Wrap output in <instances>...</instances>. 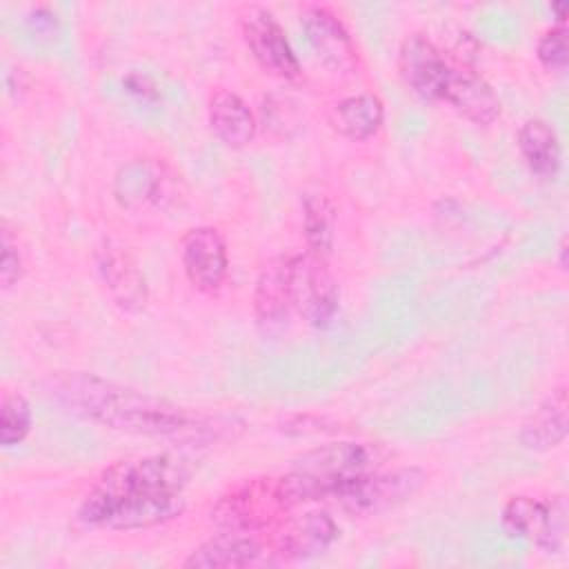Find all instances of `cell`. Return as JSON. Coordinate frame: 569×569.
<instances>
[{"instance_id": "cell-1", "label": "cell", "mask_w": 569, "mask_h": 569, "mask_svg": "<svg viewBox=\"0 0 569 569\" xmlns=\"http://www.w3.org/2000/svg\"><path fill=\"white\" fill-rule=\"evenodd\" d=\"M189 469L169 453L109 465L82 498L76 520L87 529L133 531L176 518L184 507Z\"/></svg>"}, {"instance_id": "cell-2", "label": "cell", "mask_w": 569, "mask_h": 569, "mask_svg": "<svg viewBox=\"0 0 569 569\" xmlns=\"http://www.w3.org/2000/svg\"><path fill=\"white\" fill-rule=\"evenodd\" d=\"M40 389L62 411L124 433L196 440L211 431L207 418L189 407L96 373L56 371Z\"/></svg>"}, {"instance_id": "cell-3", "label": "cell", "mask_w": 569, "mask_h": 569, "mask_svg": "<svg viewBox=\"0 0 569 569\" xmlns=\"http://www.w3.org/2000/svg\"><path fill=\"white\" fill-rule=\"evenodd\" d=\"M398 71L413 93L425 100L447 102L473 124L487 127L500 116V98L491 84L425 33H411L402 40Z\"/></svg>"}, {"instance_id": "cell-4", "label": "cell", "mask_w": 569, "mask_h": 569, "mask_svg": "<svg viewBox=\"0 0 569 569\" xmlns=\"http://www.w3.org/2000/svg\"><path fill=\"white\" fill-rule=\"evenodd\" d=\"M385 451L376 442L340 440L320 445L296 458L289 473L278 476L280 489L291 507L331 500L333 491L367 471L380 469Z\"/></svg>"}, {"instance_id": "cell-5", "label": "cell", "mask_w": 569, "mask_h": 569, "mask_svg": "<svg viewBox=\"0 0 569 569\" xmlns=\"http://www.w3.org/2000/svg\"><path fill=\"white\" fill-rule=\"evenodd\" d=\"M291 509L278 478H247L216 500L211 520L224 531L262 533L282 522Z\"/></svg>"}, {"instance_id": "cell-6", "label": "cell", "mask_w": 569, "mask_h": 569, "mask_svg": "<svg viewBox=\"0 0 569 569\" xmlns=\"http://www.w3.org/2000/svg\"><path fill=\"white\" fill-rule=\"evenodd\" d=\"M427 482L420 467H396L389 471H367L342 482L331 500L351 516H378L411 500Z\"/></svg>"}, {"instance_id": "cell-7", "label": "cell", "mask_w": 569, "mask_h": 569, "mask_svg": "<svg viewBox=\"0 0 569 569\" xmlns=\"http://www.w3.org/2000/svg\"><path fill=\"white\" fill-rule=\"evenodd\" d=\"M502 529L509 538L529 540L547 553H556L567 536V505L562 496L551 500L533 496H511L500 513Z\"/></svg>"}, {"instance_id": "cell-8", "label": "cell", "mask_w": 569, "mask_h": 569, "mask_svg": "<svg viewBox=\"0 0 569 569\" xmlns=\"http://www.w3.org/2000/svg\"><path fill=\"white\" fill-rule=\"evenodd\" d=\"M291 305L316 329L333 322L338 313V284L327 267V258L311 251L291 256Z\"/></svg>"}, {"instance_id": "cell-9", "label": "cell", "mask_w": 569, "mask_h": 569, "mask_svg": "<svg viewBox=\"0 0 569 569\" xmlns=\"http://www.w3.org/2000/svg\"><path fill=\"white\" fill-rule=\"evenodd\" d=\"M240 29L253 60L267 73L282 80H296L300 76L298 56L293 53L282 24L269 9L247 7L240 16Z\"/></svg>"}, {"instance_id": "cell-10", "label": "cell", "mask_w": 569, "mask_h": 569, "mask_svg": "<svg viewBox=\"0 0 569 569\" xmlns=\"http://www.w3.org/2000/svg\"><path fill=\"white\" fill-rule=\"evenodd\" d=\"M340 529L336 520L320 509L305 511L296 518H284L276 525L271 538V560H309L325 553L338 538Z\"/></svg>"}, {"instance_id": "cell-11", "label": "cell", "mask_w": 569, "mask_h": 569, "mask_svg": "<svg viewBox=\"0 0 569 569\" xmlns=\"http://www.w3.org/2000/svg\"><path fill=\"white\" fill-rule=\"evenodd\" d=\"M96 264L109 296L122 311L138 313L147 307V278L124 244L113 238H102L96 247Z\"/></svg>"}, {"instance_id": "cell-12", "label": "cell", "mask_w": 569, "mask_h": 569, "mask_svg": "<svg viewBox=\"0 0 569 569\" xmlns=\"http://www.w3.org/2000/svg\"><path fill=\"white\" fill-rule=\"evenodd\" d=\"M180 260L187 280L202 293H213L227 278V242L216 227L200 224L180 240Z\"/></svg>"}, {"instance_id": "cell-13", "label": "cell", "mask_w": 569, "mask_h": 569, "mask_svg": "<svg viewBox=\"0 0 569 569\" xmlns=\"http://www.w3.org/2000/svg\"><path fill=\"white\" fill-rule=\"evenodd\" d=\"M300 24L316 56L336 71H349L356 64L353 40L342 20L325 4H307Z\"/></svg>"}, {"instance_id": "cell-14", "label": "cell", "mask_w": 569, "mask_h": 569, "mask_svg": "<svg viewBox=\"0 0 569 569\" xmlns=\"http://www.w3.org/2000/svg\"><path fill=\"white\" fill-rule=\"evenodd\" d=\"M271 553L258 533L224 531L196 547L187 558V569H238L269 560Z\"/></svg>"}, {"instance_id": "cell-15", "label": "cell", "mask_w": 569, "mask_h": 569, "mask_svg": "<svg viewBox=\"0 0 569 569\" xmlns=\"http://www.w3.org/2000/svg\"><path fill=\"white\" fill-rule=\"evenodd\" d=\"M291 307V256H273L262 264L256 278V325L264 333H271L284 325Z\"/></svg>"}, {"instance_id": "cell-16", "label": "cell", "mask_w": 569, "mask_h": 569, "mask_svg": "<svg viewBox=\"0 0 569 569\" xmlns=\"http://www.w3.org/2000/svg\"><path fill=\"white\" fill-rule=\"evenodd\" d=\"M207 120L218 140L231 149L247 147L258 129L249 104L231 89H216L207 102Z\"/></svg>"}, {"instance_id": "cell-17", "label": "cell", "mask_w": 569, "mask_h": 569, "mask_svg": "<svg viewBox=\"0 0 569 569\" xmlns=\"http://www.w3.org/2000/svg\"><path fill=\"white\" fill-rule=\"evenodd\" d=\"M567 387L558 385L522 422L518 438L529 451H551L567 438Z\"/></svg>"}, {"instance_id": "cell-18", "label": "cell", "mask_w": 569, "mask_h": 569, "mask_svg": "<svg viewBox=\"0 0 569 569\" xmlns=\"http://www.w3.org/2000/svg\"><path fill=\"white\" fill-rule=\"evenodd\" d=\"M167 189L162 167L151 158H133L124 162L113 178V196L124 209H144L158 204Z\"/></svg>"}, {"instance_id": "cell-19", "label": "cell", "mask_w": 569, "mask_h": 569, "mask_svg": "<svg viewBox=\"0 0 569 569\" xmlns=\"http://www.w3.org/2000/svg\"><path fill=\"white\" fill-rule=\"evenodd\" d=\"M518 151L527 169L540 180H553L560 171L562 149L556 129L542 118H529L518 129Z\"/></svg>"}, {"instance_id": "cell-20", "label": "cell", "mask_w": 569, "mask_h": 569, "mask_svg": "<svg viewBox=\"0 0 569 569\" xmlns=\"http://www.w3.org/2000/svg\"><path fill=\"white\" fill-rule=\"evenodd\" d=\"M329 122L340 136L360 142L380 131L385 122V104L376 93H353L331 107Z\"/></svg>"}, {"instance_id": "cell-21", "label": "cell", "mask_w": 569, "mask_h": 569, "mask_svg": "<svg viewBox=\"0 0 569 569\" xmlns=\"http://www.w3.org/2000/svg\"><path fill=\"white\" fill-rule=\"evenodd\" d=\"M302 231L307 251L329 256L336 238V207L322 191H309L302 200Z\"/></svg>"}, {"instance_id": "cell-22", "label": "cell", "mask_w": 569, "mask_h": 569, "mask_svg": "<svg viewBox=\"0 0 569 569\" xmlns=\"http://www.w3.org/2000/svg\"><path fill=\"white\" fill-rule=\"evenodd\" d=\"M31 405L22 393H7L0 402V442L13 447L31 431Z\"/></svg>"}, {"instance_id": "cell-23", "label": "cell", "mask_w": 569, "mask_h": 569, "mask_svg": "<svg viewBox=\"0 0 569 569\" xmlns=\"http://www.w3.org/2000/svg\"><path fill=\"white\" fill-rule=\"evenodd\" d=\"M536 58L547 71H565L569 62V42H567V27L553 24L538 38Z\"/></svg>"}, {"instance_id": "cell-24", "label": "cell", "mask_w": 569, "mask_h": 569, "mask_svg": "<svg viewBox=\"0 0 569 569\" xmlns=\"http://www.w3.org/2000/svg\"><path fill=\"white\" fill-rule=\"evenodd\" d=\"M0 242H2L0 282H2L4 289H9L22 278V256H20V249H18V240H13L7 220L0 227Z\"/></svg>"}, {"instance_id": "cell-25", "label": "cell", "mask_w": 569, "mask_h": 569, "mask_svg": "<svg viewBox=\"0 0 569 569\" xmlns=\"http://www.w3.org/2000/svg\"><path fill=\"white\" fill-rule=\"evenodd\" d=\"M287 433H338L340 427H336V422L327 420V418H318V416H293L287 420V427H282Z\"/></svg>"}, {"instance_id": "cell-26", "label": "cell", "mask_w": 569, "mask_h": 569, "mask_svg": "<svg viewBox=\"0 0 569 569\" xmlns=\"http://www.w3.org/2000/svg\"><path fill=\"white\" fill-rule=\"evenodd\" d=\"M27 22H29L31 31L38 33V36H51V33H56V29H58V18H56V13L49 11L47 7L33 9V11L29 13Z\"/></svg>"}, {"instance_id": "cell-27", "label": "cell", "mask_w": 569, "mask_h": 569, "mask_svg": "<svg viewBox=\"0 0 569 569\" xmlns=\"http://www.w3.org/2000/svg\"><path fill=\"white\" fill-rule=\"evenodd\" d=\"M124 87H127V91L136 93L142 100H158L156 84L147 76H142V73H129L124 78Z\"/></svg>"}, {"instance_id": "cell-28", "label": "cell", "mask_w": 569, "mask_h": 569, "mask_svg": "<svg viewBox=\"0 0 569 569\" xmlns=\"http://www.w3.org/2000/svg\"><path fill=\"white\" fill-rule=\"evenodd\" d=\"M567 9H569V2H565V0L551 4V11H556V18H558L560 24H565V13H567Z\"/></svg>"}, {"instance_id": "cell-29", "label": "cell", "mask_w": 569, "mask_h": 569, "mask_svg": "<svg viewBox=\"0 0 569 569\" xmlns=\"http://www.w3.org/2000/svg\"><path fill=\"white\" fill-rule=\"evenodd\" d=\"M560 269H567V242L560 244Z\"/></svg>"}]
</instances>
